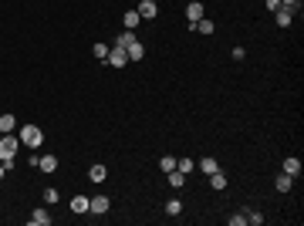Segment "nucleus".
<instances>
[{
	"mask_svg": "<svg viewBox=\"0 0 304 226\" xmlns=\"http://www.w3.org/2000/svg\"><path fill=\"white\" fill-rule=\"evenodd\" d=\"M247 223V213H236V216H230V226H243Z\"/></svg>",
	"mask_w": 304,
	"mask_h": 226,
	"instance_id": "27",
	"label": "nucleus"
},
{
	"mask_svg": "<svg viewBox=\"0 0 304 226\" xmlns=\"http://www.w3.org/2000/svg\"><path fill=\"white\" fill-rule=\"evenodd\" d=\"M274 186H277V193H291V186H294V176H287V172H281Z\"/></svg>",
	"mask_w": 304,
	"mask_h": 226,
	"instance_id": "14",
	"label": "nucleus"
},
{
	"mask_svg": "<svg viewBox=\"0 0 304 226\" xmlns=\"http://www.w3.org/2000/svg\"><path fill=\"white\" fill-rule=\"evenodd\" d=\"M125 54H129V61H142V58H146V48H142L139 41H132V44L125 48Z\"/></svg>",
	"mask_w": 304,
	"mask_h": 226,
	"instance_id": "8",
	"label": "nucleus"
},
{
	"mask_svg": "<svg viewBox=\"0 0 304 226\" xmlns=\"http://www.w3.org/2000/svg\"><path fill=\"white\" fill-rule=\"evenodd\" d=\"M17 139H20V145H27V149H37V145L44 142V132H41L37 125H24Z\"/></svg>",
	"mask_w": 304,
	"mask_h": 226,
	"instance_id": "2",
	"label": "nucleus"
},
{
	"mask_svg": "<svg viewBox=\"0 0 304 226\" xmlns=\"http://www.w3.org/2000/svg\"><path fill=\"white\" fill-rule=\"evenodd\" d=\"M17 149H20V139L17 135H0V162H3V169L10 172L14 169V155H17Z\"/></svg>",
	"mask_w": 304,
	"mask_h": 226,
	"instance_id": "1",
	"label": "nucleus"
},
{
	"mask_svg": "<svg viewBox=\"0 0 304 226\" xmlns=\"http://www.w3.org/2000/svg\"><path fill=\"white\" fill-rule=\"evenodd\" d=\"M71 210L75 213H88V196H75L71 199Z\"/></svg>",
	"mask_w": 304,
	"mask_h": 226,
	"instance_id": "20",
	"label": "nucleus"
},
{
	"mask_svg": "<svg viewBox=\"0 0 304 226\" xmlns=\"http://www.w3.org/2000/svg\"><path fill=\"white\" fill-rule=\"evenodd\" d=\"M159 169H162V172H172V169H176V159H172V155H162V159H159Z\"/></svg>",
	"mask_w": 304,
	"mask_h": 226,
	"instance_id": "21",
	"label": "nucleus"
},
{
	"mask_svg": "<svg viewBox=\"0 0 304 226\" xmlns=\"http://www.w3.org/2000/svg\"><path fill=\"white\" fill-rule=\"evenodd\" d=\"M155 10H159V7H155L152 0H142V3H139V17H142V20H152V17H155Z\"/></svg>",
	"mask_w": 304,
	"mask_h": 226,
	"instance_id": "9",
	"label": "nucleus"
},
{
	"mask_svg": "<svg viewBox=\"0 0 304 226\" xmlns=\"http://www.w3.org/2000/svg\"><path fill=\"white\" fill-rule=\"evenodd\" d=\"M166 176H169V186H172V189H183V186H186V172L172 169V172H166Z\"/></svg>",
	"mask_w": 304,
	"mask_h": 226,
	"instance_id": "12",
	"label": "nucleus"
},
{
	"mask_svg": "<svg viewBox=\"0 0 304 226\" xmlns=\"http://www.w3.org/2000/svg\"><path fill=\"white\" fill-rule=\"evenodd\" d=\"M88 213H95V216L108 213V196H91L88 199Z\"/></svg>",
	"mask_w": 304,
	"mask_h": 226,
	"instance_id": "5",
	"label": "nucleus"
},
{
	"mask_svg": "<svg viewBox=\"0 0 304 226\" xmlns=\"http://www.w3.org/2000/svg\"><path fill=\"white\" fill-rule=\"evenodd\" d=\"M112 68H125L129 65V54H125V48L122 44H115V48H108V58H105Z\"/></svg>",
	"mask_w": 304,
	"mask_h": 226,
	"instance_id": "3",
	"label": "nucleus"
},
{
	"mask_svg": "<svg viewBox=\"0 0 304 226\" xmlns=\"http://www.w3.org/2000/svg\"><path fill=\"white\" fill-rule=\"evenodd\" d=\"M210 189H217V193H220V189H227V176H223L220 169H217V172H210Z\"/></svg>",
	"mask_w": 304,
	"mask_h": 226,
	"instance_id": "13",
	"label": "nucleus"
},
{
	"mask_svg": "<svg viewBox=\"0 0 304 226\" xmlns=\"http://www.w3.org/2000/svg\"><path fill=\"white\" fill-rule=\"evenodd\" d=\"M91 54H95L98 61H105V58H108V48H105V44H95V48H91Z\"/></svg>",
	"mask_w": 304,
	"mask_h": 226,
	"instance_id": "24",
	"label": "nucleus"
},
{
	"mask_svg": "<svg viewBox=\"0 0 304 226\" xmlns=\"http://www.w3.org/2000/svg\"><path fill=\"white\" fill-rule=\"evenodd\" d=\"M139 20H142V17H139V10H129V14L122 17V24H125V31H135V27H139Z\"/></svg>",
	"mask_w": 304,
	"mask_h": 226,
	"instance_id": "15",
	"label": "nucleus"
},
{
	"mask_svg": "<svg viewBox=\"0 0 304 226\" xmlns=\"http://www.w3.org/2000/svg\"><path fill=\"white\" fill-rule=\"evenodd\" d=\"M196 165H200V169H203V172H206V176H210V172H217V169H220V162H217V159H200V162H196Z\"/></svg>",
	"mask_w": 304,
	"mask_h": 226,
	"instance_id": "19",
	"label": "nucleus"
},
{
	"mask_svg": "<svg viewBox=\"0 0 304 226\" xmlns=\"http://www.w3.org/2000/svg\"><path fill=\"white\" fill-rule=\"evenodd\" d=\"M14 129H17V118H14L10 112H7V115H0V132L7 135V132H14Z\"/></svg>",
	"mask_w": 304,
	"mask_h": 226,
	"instance_id": "17",
	"label": "nucleus"
},
{
	"mask_svg": "<svg viewBox=\"0 0 304 226\" xmlns=\"http://www.w3.org/2000/svg\"><path fill=\"white\" fill-rule=\"evenodd\" d=\"M105 176H108V169H105V165H101V162H98V165H91V169H88V179H91V182H101V179H105Z\"/></svg>",
	"mask_w": 304,
	"mask_h": 226,
	"instance_id": "16",
	"label": "nucleus"
},
{
	"mask_svg": "<svg viewBox=\"0 0 304 226\" xmlns=\"http://www.w3.org/2000/svg\"><path fill=\"white\" fill-rule=\"evenodd\" d=\"M284 7H301V0H281Z\"/></svg>",
	"mask_w": 304,
	"mask_h": 226,
	"instance_id": "28",
	"label": "nucleus"
},
{
	"mask_svg": "<svg viewBox=\"0 0 304 226\" xmlns=\"http://www.w3.org/2000/svg\"><path fill=\"white\" fill-rule=\"evenodd\" d=\"M58 199H61V196H58V189H44V203H48V206H51V203H58Z\"/></svg>",
	"mask_w": 304,
	"mask_h": 226,
	"instance_id": "26",
	"label": "nucleus"
},
{
	"mask_svg": "<svg viewBox=\"0 0 304 226\" xmlns=\"http://www.w3.org/2000/svg\"><path fill=\"white\" fill-rule=\"evenodd\" d=\"M37 169H41V172H54V169H58V159H54V155H41V159H37Z\"/></svg>",
	"mask_w": 304,
	"mask_h": 226,
	"instance_id": "11",
	"label": "nucleus"
},
{
	"mask_svg": "<svg viewBox=\"0 0 304 226\" xmlns=\"http://www.w3.org/2000/svg\"><path fill=\"white\" fill-rule=\"evenodd\" d=\"M3 172H7V169H3V162H0V179H3Z\"/></svg>",
	"mask_w": 304,
	"mask_h": 226,
	"instance_id": "29",
	"label": "nucleus"
},
{
	"mask_svg": "<svg viewBox=\"0 0 304 226\" xmlns=\"http://www.w3.org/2000/svg\"><path fill=\"white\" fill-rule=\"evenodd\" d=\"M31 223H34V226H51V213L41 206V210H34V213H31Z\"/></svg>",
	"mask_w": 304,
	"mask_h": 226,
	"instance_id": "7",
	"label": "nucleus"
},
{
	"mask_svg": "<svg viewBox=\"0 0 304 226\" xmlns=\"http://www.w3.org/2000/svg\"><path fill=\"white\" fill-rule=\"evenodd\" d=\"M200 17H203V3H200V0H189V7H186V20L196 24Z\"/></svg>",
	"mask_w": 304,
	"mask_h": 226,
	"instance_id": "6",
	"label": "nucleus"
},
{
	"mask_svg": "<svg viewBox=\"0 0 304 226\" xmlns=\"http://www.w3.org/2000/svg\"><path fill=\"white\" fill-rule=\"evenodd\" d=\"M284 172H287V176H301V162H298L294 155H291V159H284Z\"/></svg>",
	"mask_w": 304,
	"mask_h": 226,
	"instance_id": "18",
	"label": "nucleus"
},
{
	"mask_svg": "<svg viewBox=\"0 0 304 226\" xmlns=\"http://www.w3.org/2000/svg\"><path fill=\"white\" fill-rule=\"evenodd\" d=\"M193 165H196V162H189V159H176V169H179V172H186V176L193 172Z\"/></svg>",
	"mask_w": 304,
	"mask_h": 226,
	"instance_id": "23",
	"label": "nucleus"
},
{
	"mask_svg": "<svg viewBox=\"0 0 304 226\" xmlns=\"http://www.w3.org/2000/svg\"><path fill=\"white\" fill-rule=\"evenodd\" d=\"M294 10H298V7H284V3H281V7L274 10L277 24H281V27H291V24H294Z\"/></svg>",
	"mask_w": 304,
	"mask_h": 226,
	"instance_id": "4",
	"label": "nucleus"
},
{
	"mask_svg": "<svg viewBox=\"0 0 304 226\" xmlns=\"http://www.w3.org/2000/svg\"><path fill=\"white\" fill-rule=\"evenodd\" d=\"M166 213H169V216H179V213H183V203H179V199H169V203H166Z\"/></svg>",
	"mask_w": 304,
	"mask_h": 226,
	"instance_id": "22",
	"label": "nucleus"
},
{
	"mask_svg": "<svg viewBox=\"0 0 304 226\" xmlns=\"http://www.w3.org/2000/svg\"><path fill=\"white\" fill-rule=\"evenodd\" d=\"M0 135H3V132H0Z\"/></svg>",
	"mask_w": 304,
	"mask_h": 226,
	"instance_id": "30",
	"label": "nucleus"
},
{
	"mask_svg": "<svg viewBox=\"0 0 304 226\" xmlns=\"http://www.w3.org/2000/svg\"><path fill=\"white\" fill-rule=\"evenodd\" d=\"M193 31H200V34H213V31H217V24H213L210 17H200V20L193 24Z\"/></svg>",
	"mask_w": 304,
	"mask_h": 226,
	"instance_id": "10",
	"label": "nucleus"
},
{
	"mask_svg": "<svg viewBox=\"0 0 304 226\" xmlns=\"http://www.w3.org/2000/svg\"><path fill=\"white\" fill-rule=\"evenodd\" d=\"M247 223L260 226V223H264V216H260V213H257V210H247Z\"/></svg>",
	"mask_w": 304,
	"mask_h": 226,
	"instance_id": "25",
	"label": "nucleus"
}]
</instances>
